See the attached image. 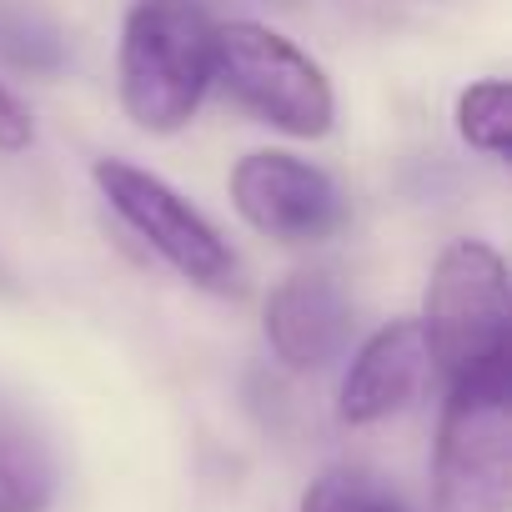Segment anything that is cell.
<instances>
[{
	"label": "cell",
	"instance_id": "cell-1",
	"mask_svg": "<svg viewBox=\"0 0 512 512\" xmlns=\"http://www.w3.org/2000/svg\"><path fill=\"white\" fill-rule=\"evenodd\" d=\"M216 21L196 0H131L121 51H116V96L131 126L151 136H176L206 101Z\"/></svg>",
	"mask_w": 512,
	"mask_h": 512
},
{
	"label": "cell",
	"instance_id": "cell-7",
	"mask_svg": "<svg viewBox=\"0 0 512 512\" xmlns=\"http://www.w3.org/2000/svg\"><path fill=\"white\" fill-rule=\"evenodd\" d=\"M427 382H432V352H427L417 317L387 322L357 347V357L342 377V392H337V417L347 427L387 422L402 407H412Z\"/></svg>",
	"mask_w": 512,
	"mask_h": 512
},
{
	"label": "cell",
	"instance_id": "cell-9",
	"mask_svg": "<svg viewBox=\"0 0 512 512\" xmlns=\"http://www.w3.org/2000/svg\"><path fill=\"white\" fill-rule=\"evenodd\" d=\"M56 502V457L41 432L0 407V512H51Z\"/></svg>",
	"mask_w": 512,
	"mask_h": 512
},
{
	"label": "cell",
	"instance_id": "cell-11",
	"mask_svg": "<svg viewBox=\"0 0 512 512\" xmlns=\"http://www.w3.org/2000/svg\"><path fill=\"white\" fill-rule=\"evenodd\" d=\"M302 512H402L397 497L372 482L367 472H352V467H332L322 472L307 492H302Z\"/></svg>",
	"mask_w": 512,
	"mask_h": 512
},
{
	"label": "cell",
	"instance_id": "cell-4",
	"mask_svg": "<svg viewBox=\"0 0 512 512\" xmlns=\"http://www.w3.org/2000/svg\"><path fill=\"white\" fill-rule=\"evenodd\" d=\"M211 66L241 111H251L282 136L317 141L337 121L327 71L297 41L262 21H221L211 36Z\"/></svg>",
	"mask_w": 512,
	"mask_h": 512
},
{
	"label": "cell",
	"instance_id": "cell-3",
	"mask_svg": "<svg viewBox=\"0 0 512 512\" xmlns=\"http://www.w3.org/2000/svg\"><path fill=\"white\" fill-rule=\"evenodd\" d=\"M432 372L467 377L477 367L512 357V292H507V262L487 241H452L422 292L417 317Z\"/></svg>",
	"mask_w": 512,
	"mask_h": 512
},
{
	"label": "cell",
	"instance_id": "cell-6",
	"mask_svg": "<svg viewBox=\"0 0 512 512\" xmlns=\"http://www.w3.org/2000/svg\"><path fill=\"white\" fill-rule=\"evenodd\" d=\"M226 191H231L236 216L251 231H262L272 241H287V246L327 241L347 221L342 186L322 166H312L292 151H246L231 166Z\"/></svg>",
	"mask_w": 512,
	"mask_h": 512
},
{
	"label": "cell",
	"instance_id": "cell-10",
	"mask_svg": "<svg viewBox=\"0 0 512 512\" xmlns=\"http://www.w3.org/2000/svg\"><path fill=\"white\" fill-rule=\"evenodd\" d=\"M457 136L492 161H502L512 151V91H507V81L487 76L457 96Z\"/></svg>",
	"mask_w": 512,
	"mask_h": 512
},
{
	"label": "cell",
	"instance_id": "cell-12",
	"mask_svg": "<svg viewBox=\"0 0 512 512\" xmlns=\"http://www.w3.org/2000/svg\"><path fill=\"white\" fill-rule=\"evenodd\" d=\"M31 136H36V126H31V111L0 86V151H26L31 146Z\"/></svg>",
	"mask_w": 512,
	"mask_h": 512
},
{
	"label": "cell",
	"instance_id": "cell-5",
	"mask_svg": "<svg viewBox=\"0 0 512 512\" xmlns=\"http://www.w3.org/2000/svg\"><path fill=\"white\" fill-rule=\"evenodd\" d=\"M91 181L111 201V211L161 256L176 277H186L191 287H206V292H231L236 287V256H231V246L221 241V231L176 186H166L146 166L116 161V156L96 161Z\"/></svg>",
	"mask_w": 512,
	"mask_h": 512
},
{
	"label": "cell",
	"instance_id": "cell-8",
	"mask_svg": "<svg viewBox=\"0 0 512 512\" xmlns=\"http://www.w3.org/2000/svg\"><path fill=\"white\" fill-rule=\"evenodd\" d=\"M352 337V302L332 272H292L267 297V342L282 367L322 372Z\"/></svg>",
	"mask_w": 512,
	"mask_h": 512
},
{
	"label": "cell",
	"instance_id": "cell-2",
	"mask_svg": "<svg viewBox=\"0 0 512 512\" xmlns=\"http://www.w3.org/2000/svg\"><path fill=\"white\" fill-rule=\"evenodd\" d=\"M512 502V357L447 382L432 447V512H507Z\"/></svg>",
	"mask_w": 512,
	"mask_h": 512
}]
</instances>
